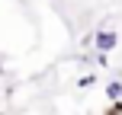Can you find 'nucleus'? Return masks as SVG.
Listing matches in <instances>:
<instances>
[{"label": "nucleus", "instance_id": "f257e3e1", "mask_svg": "<svg viewBox=\"0 0 122 115\" xmlns=\"http://www.w3.org/2000/svg\"><path fill=\"white\" fill-rule=\"evenodd\" d=\"M93 48H97L100 55H106V51L119 48V32H112V29H100V32H93Z\"/></svg>", "mask_w": 122, "mask_h": 115}, {"label": "nucleus", "instance_id": "f03ea898", "mask_svg": "<svg viewBox=\"0 0 122 115\" xmlns=\"http://www.w3.org/2000/svg\"><path fill=\"white\" fill-rule=\"evenodd\" d=\"M106 99H112V102L122 99V80H112V83L106 86Z\"/></svg>", "mask_w": 122, "mask_h": 115}]
</instances>
